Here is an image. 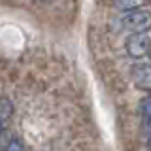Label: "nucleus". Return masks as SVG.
Masks as SVG:
<instances>
[{"instance_id": "nucleus-6", "label": "nucleus", "mask_w": 151, "mask_h": 151, "mask_svg": "<svg viewBox=\"0 0 151 151\" xmlns=\"http://www.w3.org/2000/svg\"><path fill=\"white\" fill-rule=\"evenodd\" d=\"M140 111H142L144 121H151V94H149V96H145L144 100L140 102Z\"/></svg>"}, {"instance_id": "nucleus-9", "label": "nucleus", "mask_w": 151, "mask_h": 151, "mask_svg": "<svg viewBox=\"0 0 151 151\" xmlns=\"http://www.w3.org/2000/svg\"><path fill=\"white\" fill-rule=\"evenodd\" d=\"M0 134H2V123H0Z\"/></svg>"}, {"instance_id": "nucleus-3", "label": "nucleus", "mask_w": 151, "mask_h": 151, "mask_svg": "<svg viewBox=\"0 0 151 151\" xmlns=\"http://www.w3.org/2000/svg\"><path fill=\"white\" fill-rule=\"evenodd\" d=\"M132 79L136 87L151 93V64H140L132 70Z\"/></svg>"}, {"instance_id": "nucleus-1", "label": "nucleus", "mask_w": 151, "mask_h": 151, "mask_svg": "<svg viewBox=\"0 0 151 151\" xmlns=\"http://www.w3.org/2000/svg\"><path fill=\"white\" fill-rule=\"evenodd\" d=\"M115 27L123 32H130L132 34H145L151 28V12L147 9H134L117 19Z\"/></svg>"}, {"instance_id": "nucleus-8", "label": "nucleus", "mask_w": 151, "mask_h": 151, "mask_svg": "<svg viewBox=\"0 0 151 151\" xmlns=\"http://www.w3.org/2000/svg\"><path fill=\"white\" fill-rule=\"evenodd\" d=\"M147 147H149V151H151V134H149V138H147Z\"/></svg>"}, {"instance_id": "nucleus-4", "label": "nucleus", "mask_w": 151, "mask_h": 151, "mask_svg": "<svg viewBox=\"0 0 151 151\" xmlns=\"http://www.w3.org/2000/svg\"><path fill=\"white\" fill-rule=\"evenodd\" d=\"M12 113H13V104L9 98H0V123H4V121H8L9 117H12Z\"/></svg>"}, {"instance_id": "nucleus-7", "label": "nucleus", "mask_w": 151, "mask_h": 151, "mask_svg": "<svg viewBox=\"0 0 151 151\" xmlns=\"http://www.w3.org/2000/svg\"><path fill=\"white\" fill-rule=\"evenodd\" d=\"M6 151H25V145H23L19 140H12V142L8 144Z\"/></svg>"}, {"instance_id": "nucleus-10", "label": "nucleus", "mask_w": 151, "mask_h": 151, "mask_svg": "<svg viewBox=\"0 0 151 151\" xmlns=\"http://www.w3.org/2000/svg\"><path fill=\"white\" fill-rule=\"evenodd\" d=\"M149 64H151V53H149Z\"/></svg>"}, {"instance_id": "nucleus-5", "label": "nucleus", "mask_w": 151, "mask_h": 151, "mask_svg": "<svg viewBox=\"0 0 151 151\" xmlns=\"http://www.w3.org/2000/svg\"><path fill=\"white\" fill-rule=\"evenodd\" d=\"M142 6H144V2H140V0H121V2H115V8L125 9V13L134 12V9H142Z\"/></svg>"}, {"instance_id": "nucleus-2", "label": "nucleus", "mask_w": 151, "mask_h": 151, "mask_svg": "<svg viewBox=\"0 0 151 151\" xmlns=\"http://www.w3.org/2000/svg\"><path fill=\"white\" fill-rule=\"evenodd\" d=\"M151 51V38L147 34H132L127 40V53L132 59H142Z\"/></svg>"}]
</instances>
